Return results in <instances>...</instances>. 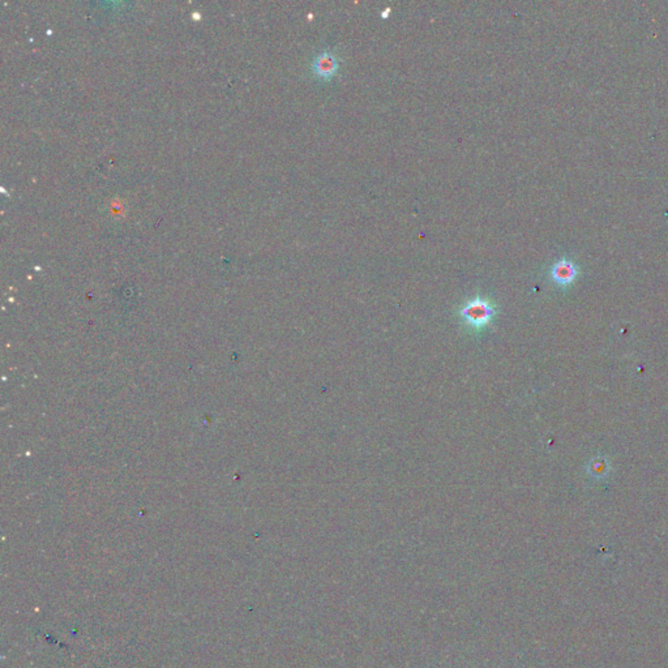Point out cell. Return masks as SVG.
Instances as JSON below:
<instances>
[{"instance_id": "cell-2", "label": "cell", "mask_w": 668, "mask_h": 668, "mask_svg": "<svg viewBox=\"0 0 668 668\" xmlns=\"http://www.w3.org/2000/svg\"><path fill=\"white\" fill-rule=\"evenodd\" d=\"M578 268L576 264L568 259H562L553 264L551 269V278L559 286H569L576 281Z\"/></svg>"}, {"instance_id": "cell-5", "label": "cell", "mask_w": 668, "mask_h": 668, "mask_svg": "<svg viewBox=\"0 0 668 668\" xmlns=\"http://www.w3.org/2000/svg\"><path fill=\"white\" fill-rule=\"evenodd\" d=\"M389 14H391V8H387V10H384V12H381V17L382 19H387Z\"/></svg>"}, {"instance_id": "cell-4", "label": "cell", "mask_w": 668, "mask_h": 668, "mask_svg": "<svg viewBox=\"0 0 668 668\" xmlns=\"http://www.w3.org/2000/svg\"><path fill=\"white\" fill-rule=\"evenodd\" d=\"M586 470L594 479H604L611 472V463L607 457L597 456L588 463Z\"/></svg>"}, {"instance_id": "cell-3", "label": "cell", "mask_w": 668, "mask_h": 668, "mask_svg": "<svg viewBox=\"0 0 668 668\" xmlns=\"http://www.w3.org/2000/svg\"><path fill=\"white\" fill-rule=\"evenodd\" d=\"M312 69H314V75L319 79L327 81V80L332 79L337 73V71H338V60H337V58H336L334 54L324 51V53L319 54L314 58Z\"/></svg>"}, {"instance_id": "cell-1", "label": "cell", "mask_w": 668, "mask_h": 668, "mask_svg": "<svg viewBox=\"0 0 668 668\" xmlns=\"http://www.w3.org/2000/svg\"><path fill=\"white\" fill-rule=\"evenodd\" d=\"M495 314H496V310L494 304L479 297L468 301L459 311V316L462 317V320L469 327L475 329L488 325Z\"/></svg>"}]
</instances>
